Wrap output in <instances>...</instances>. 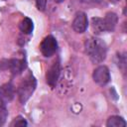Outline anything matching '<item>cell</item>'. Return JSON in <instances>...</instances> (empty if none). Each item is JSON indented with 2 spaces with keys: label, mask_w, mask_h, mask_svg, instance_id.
<instances>
[{
  "label": "cell",
  "mask_w": 127,
  "mask_h": 127,
  "mask_svg": "<svg viewBox=\"0 0 127 127\" xmlns=\"http://www.w3.org/2000/svg\"><path fill=\"white\" fill-rule=\"evenodd\" d=\"M37 86V80L32 73H29L18 87V97L21 103H26L35 91Z\"/></svg>",
  "instance_id": "2"
},
{
  "label": "cell",
  "mask_w": 127,
  "mask_h": 127,
  "mask_svg": "<svg viewBox=\"0 0 127 127\" xmlns=\"http://www.w3.org/2000/svg\"><path fill=\"white\" fill-rule=\"evenodd\" d=\"M15 95V89L12 83H5L0 87V106H6Z\"/></svg>",
  "instance_id": "8"
},
{
  "label": "cell",
  "mask_w": 127,
  "mask_h": 127,
  "mask_svg": "<svg viewBox=\"0 0 127 127\" xmlns=\"http://www.w3.org/2000/svg\"><path fill=\"white\" fill-rule=\"evenodd\" d=\"M8 117V111L5 108V106H0V126L4 125L6 122V119Z\"/></svg>",
  "instance_id": "14"
},
{
  "label": "cell",
  "mask_w": 127,
  "mask_h": 127,
  "mask_svg": "<svg viewBox=\"0 0 127 127\" xmlns=\"http://www.w3.org/2000/svg\"><path fill=\"white\" fill-rule=\"evenodd\" d=\"M118 66L123 70V72L125 71V68H126V57H125V54L118 56Z\"/></svg>",
  "instance_id": "15"
},
{
  "label": "cell",
  "mask_w": 127,
  "mask_h": 127,
  "mask_svg": "<svg viewBox=\"0 0 127 127\" xmlns=\"http://www.w3.org/2000/svg\"><path fill=\"white\" fill-rule=\"evenodd\" d=\"M27 121L25 120L24 117L22 116H18L15 119H13L12 123L10 124L11 127H23V126H27Z\"/></svg>",
  "instance_id": "13"
},
{
  "label": "cell",
  "mask_w": 127,
  "mask_h": 127,
  "mask_svg": "<svg viewBox=\"0 0 127 127\" xmlns=\"http://www.w3.org/2000/svg\"><path fill=\"white\" fill-rule=\"evenodd\" d=\"M93 80L99 84V85H105L110 80V72L107 66L105 65H99L97 66L92 73Z\"/></svg>",
  "instance_id": "6"
},
{
  "label": "cell",
  "mask_w": 127,
  "mask_h": 127,
  "mask_svg": "<svg viewBox=\"0 0 127 127\" xmlns=\"http://www.w3.org/2000/svg\"><path fill=\"white\" fill-rule=\"evenodd\" d=\"M85 53L93 64H100L106 58L107 48L105 43L98 38H89L84 44Z\"/></svg>",
  "instance_id": "1"
},
{
  "label": "cell",
  "mask_w": 127,
  "mask_h": 127,
  "mask_svg": "<svg viewBox=\"0 0 127 127\" xmlns=\"http://www.w3.org/2000/svg\"><path fill=\"white\" fill-rule=\"evenodd\" d=\"M126 125V121L120 116H111L106 122L107 127H125Z\"/></svg>",
  "instance_id": "11"
},
{
  "label": "cell",
  "mask_w": 127,
  "mask_h": 127,
  "mask_svg": "<svg viewBox=\"0 0 127 127\" xmlns=\"http://www.w3.org/2000/svg\"><path fill=\"white\" fill-rule=\"evenodd\" d=\"M19 28L21 30V32H23L24 34H31L33 32V29H34V24H33V21L30 19V18H24L20 25H19Z\"/></svg>",
  "instance_id": "12"
},
{
  "label": "cell",
  "mask_w": 127,
  "mask_h": 127,
  "mask_svg": "<svg viewBox=\"0 0 127 127\" xmlns=\"http://www.w3.org/2000/svg\"><path fill=\"white\" fill-rule=\"evenodd\" d=\"M91 26H92V30L95 34H101L103 32H106L104 22H103V18L93 17L91 19Z\"/></svg>",
  "instance_id": "10"
},
{
  "label": "cell",
  "mask_w": 127,
  "mask_h": 127,
  "mask_svg": "<svg viewBox=\"0 0 127 127\" xmlns=\"http://www.w3.org/2000/svg\"><path fill=\"white\" fill-rule=\"evenodd\" d=\"M36 5L40 11H44L47 6V0H36Z\"/></svg>",
  "instance_id": "16"
},
{
  "label": "cell",
  "mask_w": 127,
  "mask_h": 127,
  "mask_svg": "<svg viewBox=\"0 0 127 127\" xmlns=\"http://www.w3.org/2000/svg\"><path fill=\"white\" fill-rule=\"evenodd\" d=\"M87 26H88V20H87L86 14L82 11L77 12L72 21V29L76 33L81 34L85 32V30L87 29Z\"/></svg>",
  "instance_id": "7"
},
{
  "label": "cell",
  "mask_w": 127,
  "mask_h": 127,
  "mask_svg": "<svg viewBox=\"0 0 127 127\" xmlns=\"http://www.w3.org/2000/svg\"><path fill=\"white\" fill-rule=\"evenodd\" d=\"M64 0H55V2H57V3H62V2H64Z\"/></svg>",
  "instance_id": "17"
},
{
  "label": "cell",
  "mask_w": 127,
  "mask_h": 127,
  "mask_svg": "<svg viewBox=\"0 0 127 127\" xmlns=\"http://www.w3.org/2000/svg\"><path fill=\"white\" fill-rule=\"evenodd\" d=\"M41 52L44 57L50 58L52 57L58 50V42L55 37L53 36H47L41 43L40 46Z\"/></svg>",
  "instance_id": "4"
},
{
  "label": "cell",
  "mask_w": 127,
  "mask_h": 127,
  "mask_svg": "<svg viewBox=\"0 0 127 127\" xmlns=\"http://www.w3.org/2000/svg\"><path fill=\"white\" fill-rule=\"evenodd\" d=\"M60 73H61V64H60V61L57 60L53 63V64L50 66V68L47 70V73H46L47 83L51 87L56 86L58 79L60 77Z\"/></svg>",
  "instance_id": "5"
},
{
  "label": "cell",
  "mask_w": 127,
  "mask_h": 127,
  "mask_svg": "<svg viewBox=\"0 0 127 127\" xmlns=\"http://www.w3.org/2000/svg\"><path fill=\"white\" fill-rule=\"evenodd\" d=\"M26 67L24 59H11L0 63V69H9L14 75L21 73Z\"/></svg>",
  "instance_id": "3"
},
{
  "label": "cell",
  "mask_w": 127,
  "mask_h": 127,
  "mask_svg": "<svg viewBox=\"0 0 127 127\" xmlns=\"http://www.w3.org/2000/svg\"><path fill=\"white\" fill-rule=\"evenodd\" d=\"M118 21V17L115 13L113 12H108L105 17L103 18V22H104V26H105V31L106 32H113L116 24Z\"/></svg>",
  "instance_id": "9"
},
{
  "label": "cell",
  "mask_w": 127,
  "mask_h": 127,
  "mask_svg": "<svg viewBox=\"0 0 127 127\" xmlns=\"http://www.w3.org/2000/svg\"><path fill=\"white\" fill-rule=\"evenodd\" d=\"M110 2H113V3H115V2H118L119 0H109Z\"/></svg>",
  "instance_id": "18"
}]
</instances>
